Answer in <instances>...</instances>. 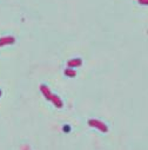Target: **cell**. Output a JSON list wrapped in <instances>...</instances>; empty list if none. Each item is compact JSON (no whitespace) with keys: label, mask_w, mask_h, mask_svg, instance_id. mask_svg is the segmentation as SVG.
I'll return each mask as SVG.
<instances>
[{"label":"cell","mask_w":148,"mask_h":150,"mask_svg":"<svg viewBox=\"0 0 148 150\" xmlns=\"http://www.w3.org/2000/svg\"><path fill=\"white\" fill-rule=\"evenodd\" d=\"M68 64H69V65H73V66H75V65H80V64H81V60H80V59H75V60L69 62Z\"/></svg>","instance_id":"2"},{"label":"cell","mask_w":148,"mask_h":150,"mask_svg":"<svg viewBox=\"0 0 148 150\" xmlns=\"http://www.w3.org/2000/svg\"><path fill=\"white\" fill-rule=\"evenodd\" d=\"M89 124H91V125H93V127L99 128V129H100V130H102V131H107V127H106L105 124L100 123V122H96V121H91V122H89Z\"/></svg>","instance_id":"1"},{"label":"cell","mask_w":148,"mask_h":150,"mask_svg":"<svg viewBox=\"0 0 148 150\" xmlns=\"http://www.w3.org/2000/svg\"><path fill=\"white\" fill-rule=\"evenodd\" d=\"M66 74H67V76H75V72H74V71H69V70H67V71H66Z\"/></svg>","instance_id":"3"},{"label":"cell","mask_w":148,"mask_h":150,"mask_svg":"<svg viewBox=\"0 0 148 150\" xmlns=\"http://www.w3.org/2000/svg\"><path fill=\"white\" fill-rule=\"evenodd\" d=\"M140 5H148V0H138Z\"/></svg>","instance_id":"4"}]
</instances>
